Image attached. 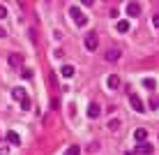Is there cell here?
Here are the masks:
<instances>
[{
  "mask_svg": "<svg viewBox=\"0 0 159 155\" xmlns=\"http://www.w3.org/2000/svg\"><path fill=\"white\" fill-rule=\"evenodd\" d=\"M118 58H120V49H108L106 51V60L108 63H116Z\"/></svg>",
  "mask_w": 159,
  "mask_h": 155,
  "instance_id": "30bf717a",
  "label": "cell"
},
{
  "mask_svg": "<svg viewBox=\"0 0 159 155\" xmlns=\"http://www.w3.org/2000/svg\"><path fill=\"white\" fill-rule=\"evenodd\" d=\"M60 72H62V76H65V79L74 76V67H72V65H62V70H60Z\"/></svg>",
  "mask_w": 159,
  "mask_h": 155,
  "instance_id": "5bb4252c",
  "label": "cell"
},
{
  "mask_svg": "<svg viewBox=\"0 0 159 155\" xmlns=\"http://www.w3.org/2000/svg\"><path fill=\"white\" fill-rule=\"evenodd\" d=\"M108 88H111V90H116V88H120V79H118V76L116 74H111V76H108Z\"/></svg>",
  "mask_w": 159,
  "mask_h": 155,
  "instance_id": "8fae6325",
  "label": "cell"
},
{
  "mask_svg": "<svg viewBox=\"0 0 159 155\" xmlns=\"http://www.w3.org/2000/svg\"><path fill=\"white\" fill-rule=\"evenodd\" d=\"M127 14H129V16H139V14H141V5H139V2H129V5H127Z\"/></svg>",
  "mask_w": 159,
  "mask_h": 155,
  "instance_id": "9c48e42d",
  "label": "cell"
},
{
  "mask_svg": "<svg viewBox=\"0 0 159 155\" xmlns=\"http://www.w3.org/2000/svg\"><path fill=\"white\" fill-rule=\"evenodd\" d=\"M9 65H12V67H21V65H23V56H21V53H12V56H9Z\"/></svg>",
  "mask_w": 159,
  "mask_h": 155,
  "instance_id": "ba28073f",
  "label": "cell"
},
{
  "mask_svg": "<svg viewBox=\"0 0 159 155\" xmlns=\"http://www.w3.org/2000/svg\"><path fill=\"white\" fill-rule=\"evenodd\" d=\"M134 139H136V143H143L148 139V130L145 127H136L134 130Z\"/></svg>",
  "mask_w": 159,
  "mask_h": 155,
  "instance_id": "5b68a950",
  "label": "cell"
},
{
  "mask_svg": "<svg viewBox=\"0 0 159 155\" xmlns=\"http://www.w3.org/2000/svg\"><path fill=\"white\" fill-rule=\"evenodd\" d=\"M0 37H5V30H2V28H0Z\"/></svg>",
  "mask_w": 159,
  "mask_h": 155,
  "instance_id": "7402d4cb",
  "label": "cell"
},
{
  "mask_svg": "<svg viewBox=\"0 0 159 155\" xmlns=\"http://www.w3.org/2000/svg\"><path fill=\"white\" fill-rule=\"evenodd\" d=\"M116 30L120 32V35H125V32L129 30V21H118V26H116Z\"/></svg>",
  "mask_w": 159,
  "mask_h": 155,
  "instance_id": "4fadbf2b",
  "label": "cell"
},
{
  "mask_svg": "<svg viewBox=\"0 0 159 155\" xmlns=\"http://www.w3.org/2000/svg\"><path fill=\"white\" fill-rule=\"evenodd\" d=\"M148 107H150V109H157V107H159V99H150V102H148Z\"/></svg>",
  "mask_w": 159,
  "mask_h": 155,
  "instance_id": "ac0fdd59",
  "label": "cell"
},
{
  "mask_svg": "<svg viewBox=\"0 0 159 155\" xmlns=\"http://www.w3.org/2000/svg\"><path fill=\"white\" fill-rule=\"evenodd\" d=\"M129 104H131V109H134L136 114H143V111H145V104L141 102V97H136L134 93L129 95Z\"/></svg>",
  "mask_w": 159,
  "mask_h": 155,
  "instance_id": "277c9868",
  "label": "cell"
},
{
  "mask_svg": "<svg viewBox=\"0 0 159 155\" xmlns=\"http://www.w3.org/2000/svg\"><path fill=\"white\" fill-rule=\"evenodd\" d=\"M69 16H72V21H74L76 26H85L88 23V16L81 12L79 7H69Z\"/></svg>",
  "mask_w": 159,
  "mask_h": 155,
  "instance_id": "7a4b0ae2",
  "label": "cell"
},
{
  "mask_svg": "<svg viewBox=\"0 0 159 155\" xmlns=\"http://www.w3.org/2000/svg\"><path fill=\"white\" fill-rule=\"evenodd\" d=\"M99 114H102V109H99V104H97V102L88 104V116H90V118H97Z\"/></svg>",
  "mask_w": 159,
  "mask_h": 155,
  "instance_id": "8992f818",
  "label": "cell"
},
{
  "mask_svg": "<svg viewBox=\"0 0 159 155\" xmlns=\"http://www.w3.org/2000/svg\"><path fill=\"white\" fill-rule=\"evenodd\" d=\"M136 153H143V155H152V146H150V143H139V146H136V151H134V155Z\"/></svg>",
  "mask_w": 159,
  "mask_h": 155,
  "instance_id": "52a82bcc",
  "label": "cell"
},
{
  "mask_svg": "<svg viewBox=\"0 0 159 155\" xmlns=\"http://www.w3.org/2000/svg\"><path fill=\"white\" fill-rule=\"evenodd\" d=\"M97 44H99V40H97V32L90 30V32L85 35V49H88V51H97Z\"/></svg>",
  "mask_w": 159,
  "mask_h": 155,
  "instance_id": "3957f363",
  "label": "cell"
},
{
  "mask_svg": "<svg viewBox=\"0 0 159 155\" xmlns=\"http://www.w3.org/2000/svg\"><path fill=\"white\" fill-rule=\"evenodd\" d=\"M79 153H81L79 146H69V148H67V155H79Z\"/></svg>",
  "mask_w": 159,
  "mask_h": 155,
  "instance_id": "2e32d148",
  "label": "cell"
},
{
  "mask_svg": "<svg viewBox=\"0 0 159 155\" xmlns=\"http://www.w3.org/2000/svg\"><path fill=\"white\" fill-rule=\"evenodd\" d=\"M152 26H155V28H159V14L152 16Z\"/></svg>",
  "mask_w": 159,
  "mask_h": 155,
  "instance_id": "d6986e66",
  "label": "cell"
},
{
  "mask_svg": "<svg viewBox=\"0 0 159 155\" xmlns=\"http://www.w3.org/2000/svg\"><path fill=\"white\" fill-rule=\"evenodd\" d=\"M7 16V9H5V5H0V19H5Z\"/></svg>",
  "mask_w": 159,
  "mask_h": 155,
  "instance_id": "ffe728a7",
  "label": "cell"
},
{
  "mask_svg": "<svg viewBox=\"0 0 159 155\" xmlns=\"http://www.w3.org/2000/svg\"><path fill=\"white\" fill-rule=\"evenodd\" d=\"M108 127H111V130H118V127H120V120H116V118H113L111 123H108Z\"/></svg>",
  "mask_w": 159,
  "mask_h": 155,
  "instance_id": "e0dca14e",
  "label": "cell"
},
{
  "mask_svg": "<svg viewBox=\"0 0 159 155\" xmlns=\"http://www.w3.org/2000/svg\"><path fill=\"white\" fill-rule=\"evenodd\" d=\"M143 86L148 88V90H155V88H157V81H155V79H143Z\"/></svg>",
  "mask_w": 159,
  "mask_h": 155,
  "instance_id": "9a60e30c",
  "label": "cell"
},
{
  "mask_svg": "<svg viewBox=\"0 0 159 155\" xmlns=\"http://www.w3.org/2000/svg\"><path fill=\"white\" fill-rule=\"evenodd\" d=\"M7 141L12 143V146H19V143H21V137L16 134V132H7Z\"/></svg>",
  "mask_w": 159,
  "mask_h": 155,
  "instance_id": "7c38bea8",
  "label": "cell"
},
{
  "mask_svg": "<svg viewBox=\"0 0 159 155\" xmlns=\"http://www.w3.org/2000/svg\"><path fill=\"white\" fill-rule=\"evenodd\" d=\"M12 95H14V99H19V104L25 109V111L30 109V97H28V93H25L21 86H16V88H14V90H12Z\"/></svg>",
  "mask_w": 159,
  "mask_h": 155,
  "instance_id": "6da1fadb",
  "label": "cell"
},
{
  "mask_svg": "<svg viewBox=\"0 0 159 155\" xmlns=\"http://www.w3.org/2000/svg\"><path fill=\"white\" fill-rule=\"evenodd\" d=\"M0 155H7V146H2V143H0Z\"/></svg>",
  "mask_w": 159,
  "mask_h": 155,
  "instance_id": "44dd1931",
  "label": "cell"
}]
</instances>
